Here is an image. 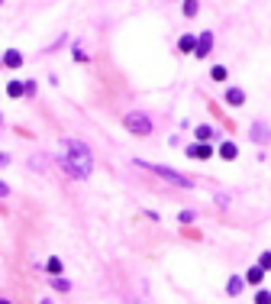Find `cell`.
Returning <instances> with one entry per match:
<instances>
[{"label": "cell", "instance_id": "obj_1", "mask_svg": "<svg viewBox=\"0 0 271 304\" xmlns=\"http://www.w3.org/2000/svg\"><path fill=\"white\" fill-rule=\"evenodd\" d=\"M62 165H65V172H68L71 178L84 181V178H91V172H94V152L87 149V142H81V139H62Z\"/></svg>", "mask_w": 271, "mask_h": 304}, {"label": "cell", "instance_id": "obj_2", "mask_svg": "<svg viewBox=\"0 0 271 304\" xmlns=\"http://www.w3.org/2000/svg\"><path fill=\"white\" fill-rule=\"evenodd\" d=\"M136 165L146 168V172H155L158 178L171 181V185H178V188H194V181L187 178V175H181L178 168H168V165H158V162H146V159H136Z\"/></svg>", "mask_w": 271, "mask_h": 304}, {"label": "cell", "instance_id": "obj_3", "mask_svg": "<svg viewBox=\"0 0 271 304\" xmlns=\"http://www.w3.org/2000/svg\"><path fill=\"white\" fill-rule=\"evenodd\" d=\"M126 130L136 133V136H148L152 133V120L146 113H139V110H132V113H126Z\"/></svg>", "mask_w": 271, "mask_h": 304}, {"label": "cell", "instance_id": "obj_4", "mask_svg": "<svg viewBox=\"0 0 271 304\" xmlns=\"http://www.w3.org/2000/svg\"><path fill=\"white\" fill-rule=\"evenodd\" d=\"M248 139H252V142H262V146H268V142H271V126L265 123V120L252 123V126H248Z\"/></svg>", "mask_w": 271, "mask_h": 304}, {"label": "cell", "instance_id": "obj_5", "mask_svg": "<svg viewBox=\"0 0 271 304\" xmlns=\"http://www.w3.org/2000/svg\"><path fill=\"white\" fill-rule=\"evenodd\" d=\"M210 52H213V32H200L197 36V46H194V55L197 58H207Z\"/></svg>", "mask_w": 271, "mask_h": 304}, {"label": "cell", "instance_id": "obj_6", "mask_svg": "<svg viewBox=\"0 0 271 304\" xmlns=\"http://www.w3.org/2000/svg\"><path fill=\"white\" fill-rule=\"evenodd\" d=\"M0 58H3V65H7V68H20V65H23V52H20V49H7Z\"/></svg>", "mask_w": 271, "mask_h": 304}, {"label": "cell", "instance_id": "obj_7", "mask_svg": "<svg viewBox=\"0 0 271 304\" xmlns=\"http://www.w3.org/2000/svg\"><path fill=\"white\" fill-rule=\"evenodd\" d=\"M184 152H187L191 159H210V156H213V149H210L207 142H194V146L184 149Z\"/></svg>", "mask_w": 271, "mask_h": 304}, {"label": "cell", "instance_id": "obj_8", "mask_svg": "<svg viewBox=\"0 0 271 304\" xmlns=\"http://www.w3.org/2000/svg\"><path fill=\"white\" fill-rule=\"evenodd\" d=\"M226 104H229V107H242V104H246V91H242V87H229V91H226Z\"/></svg>", "mask_w": 271, "mask_h": 304}, {"label": "cell", "instance_id": "obj_9", "mask_svg": "<svg viewBox=\"0 0 271 304\" xmlns=\"http://www.w3.org/2000/svg\"><path fill=\"white\" fill-rule=\"evenodd\" d=\"M242 288H246V281H242V275H232V278L226 281V295H229V298H236Z\"/></svg>", "mask_w": 271, "mask_h": 304}, {"label": "cell", "instance_id": "obj_10", "mask_svg": "<svg viewBox=\"0 0 271 304\" xmlns=\"http://www.w3.org/2000/svg\"><path fill=\"white\" fill-rule=\"evenodd\" d=\"M220 156H223V159H229V162H232V159L239 156V146H236L232 139H226L223 146H220Z\"/></svg>", "mask_w": 271, "mask_h": 304}, {"label": "cell", "instance_id": "obj_11", "mask_svg": "<svg viewBox=\"0 0 271 304\" xmlns=\"http://www.w3.org/2000/svg\"><path fill=\"white\" fill-rule=\"evenodd\" d=\"M242 281H248V285H262V281H265V272L258 269V265H252V269H248V275H246Z\"/></svg>", "mask_w": 271, "mask_h": 304}, {"label": "cell", "instance_id": "obj_12", "mask_svg": "<svg viewBox=\"0 0 271 304\" xmlns=\"http://www.w3.org/2000/svg\"><path fill=\"white\" fill-rule=\"evenodd\" d=\"M23 94H26L23 81H10V84H7V97H13V101H16V97H23Z\"/></svg>", "mask_w": 271, "mask_h": 304}, {"label": "cell", "instance_id": "obj_13", "mask_svg": "<svg viewBox=\"0 0 271 304\" xmlns=\"http://www.w3.org/2000/svg\"><path fill=\"white\" fill-rule=\"evenodd\" d=\"M49 281H52V288H55V291H71V281L62 278V275H52Z\"/></svg>", "mask_w": 271, "mask_h": 304}, {"label": "cell", "instance_id": "obj_14", "mask_svg": "<svg viewBox=\"0 0 271 304\" xmlns=\"http://www.w3.org/2000/svg\"><path fill=\"white\" fill-rule=\"evenodd\" d=\"M46 272H49V275H62V259L52 256V259L46 262Z\"/></svg>", "mask_w": 271, "mask_h": 304}, {"label": "cell", "instance_id": "obj_15", "mask_svg": "<svg viewBox=\"0 0 271 304\" xmlns=\"http://www.w3.org/2000/svg\"><path fill=\"white\" fill-rule=\"evenodd\" d=\"M194 46H197V36H181V42H178L181 52H194Z\"/></svg>", "mask_w": 271, "mask_h": 304}, {"label": "cell", "instance_id": "obj_16", "mask_svg": "<svg viewBox=\"0 0 271 304\" xmlns=\"http://www.w3.org/2000/svg\"><path fill=\"white\" fill-rule=\"evenodd\" d=\"M226 75H229L226 65H213V68H210V78H213V81H226Z\"/></svg>", "mask_w": 271, "mask_h": 304}, {"label": "cell", "instance_id": "obj_17", "mask_svg": "<svg viewBox=\"0 0 271 304\" xmlns=\"http://www.w3.org/2000/svg\"><path fill=\"white\" fill-rule=\"evenodd\" d=\"M197 10H200L197 0H184V16H197Z\"/></svg>", "mask_w": 271, "mask_h": 304}, {"label": "cell", "instance_id": "obj_18", "mask_svg": "<svg viewBox=\"0 0 271 304\" xmlns=\"http://www.w3.org/2000/svg\"><path fill=\"white\" fill-rule=\"evenodd\" d=\"M29 165H32V168H46V165H49V156H32Z\"/></svg>", "mask_w": 271, "mask_h": 304}, {"label": "cell", "instance_id": "obj_19", "mask_svg": "<svg viewBox=\"0 0 271 304\" xmlns=\"http://www.w3.org/2000/svg\"><path fill=\"white\" fill-rule=\"evenodd\" d=\"M258 269H262V272H268V269H271V249L262 252V259H258Z\"/></svg>", "mask_w": 271, "mask_h": 304}, {"label": "cell", "instance_id": "obj_20", "mask_svg": "<svg viewBox=\"0 0 271 304\" xmlns=\"http://www.w3.org/2000/svg\"><path fill=\"white\" fill-rule=\"evenodd\" d=\"M210 136H213V130H210V126H197V139H200V142H207Z\"/></svg>", "mask_w": 271, "mask_h": 304}, {"label": "cell", "instance_id": "obj_21", "mask_svg": "<svg viewBox=\"0 0 271 304\" xmlns=\"http://www.w3.org/2000/svg\"><path fill=\"white\" fill-rule=\"evenodd\" d=\"M255 304H271V291H258V295H255Z\"/></svg>", "mask_w": 271, "mask_h": 304}, {"label": "cell", "instance_id": "obj_22", "mask_svg": "<svg viewBox=\"0 0 271 304\" xmlns=\"http://www.w3.org/2000/svg\"><path fill=\"white\" fill-rule=\"evenodd\" d=\"M194 220H197V214H194V211H181V223H194Z\"/></svg>", "mask_w": 271, "mask_h": 304}, {"label": "cell", "instance_id": "obj_23", "mask_svg": "<svg viewBox=\"0 0 271 304\" xmlns=\"http://www.w3.org/2000/svg\"><path fill=\"white\" fill-rule=\"evenodd\" d=\"M7 194H10V188L3 185V181H0V197H7Z\"/></svg>", "mask_w": 271, "mask_h": 304}, {"label": "cell", "instance_id": "obj_24", "mask_svg": "<svg viewBox=\"0 0 271 304\" xmlns=\"http://www.w3.org/2000/svg\"><path fill=\"white\" fill-rule=\"evenodd\" d=\"M39 304H55V301H52V298H42V301H39Z\"/></svg>", "mask_w": 271, "mask_h": 304}, {"label": "cell", "instance_id": "obj_25", "mask_svg": "<svg viewBox=\"0 0 271 304\" xmlns=\"http://www.w3.org/2000/svg\"><path fill=\"white\" fill-rule=\"evenodd\" d=\"M0 304H10V301H7V298H0Z\"/></svg>", "mask_w": 271, "mask_h": 304}, {"label": "cell", "instance_id": "obj_26", "mask_svg": "<svg viewBox=\"0 0 271 304\" xmlns=\"http://www.w3.org/2000/svg\"><path fill=\"white\" fill-rule=\"evenodd\" d=\"M0 123H3V117H0Z\"/></svg>", "mask_w": 271, "mask_h": 304}, {"label": "cell", "instance_id": "obj_27", "mask_svg": "<svg viewBox=\"0 0 271 304\" xmlns=\"http://www.w3.org/2000/svg\"><path fill=\"white\" fill-rule=\"evenodd\" d=\"M0 62H3V58H0Z\"/></svg>", "mask_w": 271, "mask_h": 304}, {"label": "cell", "instance_id": "obj_28", "mask_svg": "<svg viewBox=\"0 0 271 304\" xmlns=\"http://www.w3.org/2000/svg\"><path fill=\"white\" fill-rule=\"evenodd\" d=\"M0 3H3V0H0Z\"/></svg>", "mask_w": 271, "mask_h": 304}]
</instances>
